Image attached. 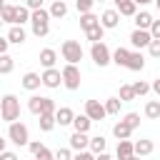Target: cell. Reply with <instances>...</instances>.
<instances>
[{
    "instance_id": "obj_1",
    "label": "cell",
    "mask_w": 160,
    "mask_h": 160,
    "mask_svg": "<svg viewBox=\"0 0 160 160\" xmlns=\"http://www.w3.org/2000/svg\"><path fill=\"white\" fill-rule=\"evenodd\" d=\"M50 10H45V8H40V10H32V15H30V25H32V35L35 38H45L48 32H50Z\"/></svg>"
},
{
    "instance_id": "obj_2",
    "label": "cell",
    "mask_w": 160,
    "mask_h": 160,
    "mask_svg": "<svg viewBox=\"0 0 160 160\" xmlns=\"http://www.w3.org/2000/svg\"><path fill=\"white\" fill-rule=\"evenodd\" d=\"M0 118L5 122H15L20 118V100L15 95H2L0 98Z\"/></svg>"
},
{
    "instance_id": "obj_3",
    "label": "cell",
    "mask_w": 160,
    "mask_h": 160,
    "mask_svg": "<svg viewBox=\"0 0 160 160\" xmlns=\"http://www.w3.org/2000/svg\"><path fill=\"white\" fill-rule=\"evenodd\" d=\"M28 110L32 115H45V112H55V100L52 98H42V95H32L28 100Z\"/></svg>"
},
{
    "instance_id": "obj_4",
    "label": "cell",
    "mask_w": 160,
    "mask_h": 160,
    "mask_svg": "<svg viewBox=\"0 0 160 160\" xmlns=\"http://www.w3.org/2000/svg\"><path fill=\"white\" fill-rule=\"evenodd\" d=\"M60 52H62V60H68V62H72V65H78V62L82 60V45H80L78 40H65V42L60 45Z\"/></svg>"
},
{
    "instance_id": "obj_5",
    "label": "cell",
    "mask_w": 160,
    "mask_h": 160,
    "mask_svg": "<svg viewBox=\"0 0 160 160\" xmlns=\"http://www.w3.org/2000/svg\"><path fill=\"white\" fill-rule=\"evenodd\" d=\"M90 58H92V62L100 65V68H105V65L112 62V52H110V48H108L102 40H100V42H92V48H90Z\"/></svg>"
},
{
    "instance_id": "obj_6",
    "label": "cell",
    "mask_w": 160,
    "mask_h": 160,
    "mask_svg": "<svg viewBox=\"0 0 160 160\" xmlns=\"http://www.w3.org/2000/svg\"><path fill=\"white\" fill-rule=\"evenodd\" d=\"M8 140L10 142H15V145H28L30 142V132H28V125H22V122H10V128H8Z\"/></svg>"
},
{
    "instance_id": "obj_7",
    "label": "cell",
    "mask_w": 160,
    "mask_h": 160,
    "mask_svg": "<svg viewBox=\"0 0 160 160\" xmlns=\"http://www.w3.org/2000/svg\"><path fill=\"white\" fill-rule=\"evenodd\" d=\"M62 85L68 88V90H78L80 88V80H82V75H80V70H78V65H72V62H68L62 70Z\"/></svg>"
},
{
    "instance_id": "obj_8",
    "label": "cell",
    "mask_w": 160,
    "mask_h": 160,
    "mask_svg": "<svg viewBox=\"0 0 160 160\" xmlns=\"http://www.w3.org/2000/svg\"><path fill=\"white\" fill-rule=\"evenodd\" d=\"M152 42V35H150V30H140V28H135L132 32H130V45L135 48V50H140V48H148Z\"/></svg>"
},
{
    "instance_id": "obj_9",
    "label": "cell",
    "mask_w": 160,
    "mask_h": 160,
    "mask_svg": "<svg viewBox=\"0 0 160 160\" xmlns=\"http://www.w3.org/2000/svg\"><path fill=\"white\" fill-rule=\"evenodd\" d=\"M40 78H42V85H45V88H50V90H55V88H60V85H62V72H60V70H55V68H45V72H42Z\"/></svg>"
},
{
    "instance_id": "obj_10",
    "label": "cell",
    "mask_w": 160,
    "mask_h": 160,
    "mask_svg": "<svg viewBox=\"0 0 160 160\" xmlns=\"http://www.w3.org/2000/svg\"><path fill=\"white\" fill-rule=\"evenodd\" d=\"M85 115H88L90 120H102V118L108 115V110H105V105H102L100 100H88V102H85Z\"/></svg>"
},
{
    "instance_id": "obj_11",
    "label": "cell",
    "mask_w": 160,
    "mask_h": 160,
    "mask_svg": "<svg viewBox=\"0 0 160 160\" xmlns=\"http://www.w3.org/2000/svg\"><path fill=\"white\" fill-rule=\"evenodd\" d=\"M132 155H135V142H130V138H125V140H118L115 158H118V160H130Z\"/></svg>"
},
{
    "instance_id": "obj_12",
    "label": "cell",
    "mask_w": 160,
    "mask_h": 160,
    "mask_svg": "<svg viewBox=\"0 0 160 160\" xmlns=\"http://www.w3.org/2000/svg\"><path fill=\"white\" fill-rule=\"evenodd\" d=\"M118 22H120V12L118 10H105L102 15H100V25L105 28V30H112V28H118Z\"/></svg>"
},
{
    "instance_id": "obj_13",
    "label": "cell",
    "mask_w": 160,
    "mask_h": 160,
    "mask_svg": "<svg viewBox=\"0 0 160 160\" xmlns=\"http://www.w3.org/2000/svg\"><path fill=\"white\" fill-rule=\"evenodd\" d=\"M85 148H90V138H88V132H72L70 135V150H85Z\"/></svg>"
},
{
    "instance_id": "obj_14",
    "label": "cell",
    "mask_w": 160,
    "mask_h": 160,
    "mask_svg": "<svg viewBox=\"0 0 160 160\" xmlns=\"http://www.w3.org/2000/svg\"><path fill=\"white\" fill-rule=\"evenodd\" d=\"M125 68H128V70H135V72H138V70H142V68H145V58H142V52H138V50H130Z\"/></svg>"
},
{
    "instance_id": "obj_15",
    "label": "cell",
    "mask_w": 160,
    "mask_h": 160,
    "mask_svg": "<svg viewBox=\"0 0 160 160\" xmlns=\"http://www.w3.org/2000/svg\"><path fill=\"white\" fill-rule=\"evenodd\" d=\"M5 38H8V40H10L12 45H22L28 35H25L22 25H10V30H8V35H5Z\"/></svg>"
},
{
    "instance_id": "obj_16",
    "label": "cell",
    "mask_w": 160,
    "mask_h": 160,
    "mask_svg": "<svg viewBox=\"0 0 160 160\" xmlns=\"http://www.w3.org/2000/svg\"><path fill=\"white\" fill-rule=\"evenodd\" d=\"M20 85H22L25 90H38V88L42 85V78H40L38 72H25L22 80H20Z\"/></svg>"
},
{
    "instance_id": "obj_17",
    "label": "cell",
    "mask_w": 160,
    "mask_h": 160,
    "mask_svg": "<svg viewBox=\"0 0 160 160\" xmlns=\"http://www.w3.org/2000/svg\"><path fill=\"white\" fill-rule=\"evenodd\" d=\"M55 120H58V125H60V128H65V125H72V120H75V112H72L70 108H58V110H55Z\"/></svg>"
},
{
    "instance_id": "obj_18",
    "label": "cell",
    "mask_w": 160,
    "mask_h": 160,
    "mask_svg": "<svg viewBox=\"0 0 160 160\" xmlns=\"http://www.w3.org/2000/svg\"><path fill=\"white\" fill-rule=\"evenodd\" d=\"M55 60H58V52H55L52 48L40 50V65H42V68H55Z\"/></svg>"
},
{
    "instance_id": "obj_19",
    "label": "cell",
    "mask_w": 160,
    "mask_h": 160,
    "mask_svg": "<svg viewBox=\"0 0 160 160\" xmlns=\"http://www.w3.org/2000/svg\"><path fill=\"white\" fill-rule=\"evenodd\" d=\"M40 120H38V125H40V130L42 132H50L55 125H58V120H55V112H45V115H38Z\"/></svg>"
},
{
    "instance_id": "obj_20",
    "label": "cell",
    "mask_w": 160,
    "mask_h": 160,
    "mask_svg": "<svg viewBox=\"0 0 160 160\" xmlns=\"http://www.w3.org/2000/svg\"><path fill=\"white\" fill-rule=\"evenodd\" d=\"M68 15V2L65 0H55V2H50V18H65Z\"/></svg>"
},
{
    "instance_id": "obj_21",
    "label": "cell",
    "mask_w": 160,
    "mask_h": 160,
    "mask_svg": "<svg viewBox=\"0 0 160 160\" xmlns=\"http://www.w3.org/2000/svg\"><path fill=\"white\" fill-rule=\"evenodd\" d=\"M30 15H32V10L28 5H15V25L30 22Z\"/></svg>"
},
{
    "instance_id": "obj_22",
    "label": "cell",
    "mask_w": 160,
    "mask_h": 160,
    "mask_svg": "<svg viewBox=\"0 0 160 160\" xmlns=\"http://www.w3.org/2000/svg\"><path fill=\"white\" fill-rule=\"evenodd\" d=\"M130 132H132V128H130L125 120H120V122H115V125H112V135H115L118 140H125V138H130Z\"/></svg>"
},
{
    "instance_id": "obj_23",
    "label": "cell",
    "mask_w": 160,
    "mask_h": 160,
    "mask_svg": "<svg viewBox=\"0 0 160 160\" xmlns=\"http://www.w3.org/2000/svg\"><path fill=\"white\" fill-rule=\"evenodd\" d=\"M118 12L125 15V18H135V12H138V2H135V0H125V2L118 5Z\"/></svg>"
},
{
    "instance_id": "obj_24",
    "label": "cell",
    "mask_w": 160,
    "mask_h": 160,
    "mask_svg": "<svg viewBox=\"0 0 160 160\" xmlns=\"http://www.w3.org/2000/svg\"><path fill=\"white\" fill-rule=\"evenodd\" d=\"M150 25H152V15L150 12H135V28H140V30H150Z\"/></svg>"
},
{
    "instance_id": "obj_25",
    "label": "cell",
    "mask_w": 160,
    "mask_h": 160,
    "mask_svg": "<svg viewBox=\"0 0 160 160\" xmlns=\"http://www.w3.org/2000/svg\"><path fill=\"white\" fill-rule=\"evenodd\" d=\"M90 125H92V120H90L85 112H82V115H75V120H72V128H75L78 132H88Z\"/></svg>"
},
{
    "instance_id": "obj_26",
    "label": "cell",
    "mask_w": 160,
    "mask_h": 160,
    "mask_svg": "<svg viewBox=\"0 0 160 160\" xmlns=\"http://www.w3.org/2000/svg\"><path fill=\"white\" fill-rule=\"evenodd\" d=\"M152 150H155V145H152V140H145V138H142V140H138V142H135V155H140V158H145V155H150Z\"/></svg>"
},
{
    "instance_id": "obj_27",
    "label": "cell",
    "mask_w": 160,
    "mask_h": 160,
    "mask_svg": "<svg viewBox=\"0 0 160 160\" xmlns=\"http://www.w3.org/2000/svg\"><path fill=\"white\" fill-rule=\"evenodd\" d=\"M98 22H100V18H98L95 12H82V15H80V28H82V30H90V28H95Z\"/></svg>"
},
{
    "instance_id": "obj_28",
    "label": "cell",
    "mask_w": 160,
    "mask_h": 160,
    "mask_svg": "<svg viewBox=\"0 0 160 160\" xmlns=\"http://www.w3.org/2000/svg\"><path fill=\"white\" fill-rule=\"evenodd\" d=\"M145 118L148 120H160V100H150L145 105Z\"/></svg>"
},
{
    "instance_id": "obj_29",
    "label": "cell",
    "mask_w": 160,
    "mask_h": 160,
    "mask_svg": "<svg viewBox=\"0 0 160 160\" xmlns=\"http://www.w3.org/2000/svg\"><path fill=\"white\" fill-rule=\"evenodd\" d=\"M12 68H15V58L8 55V52H2V55H0V75L12 72Z\"/></svg>"
},
{
    "instance_id": "obj_30",
    "label": "cell",
    "mask_w": 160,
    "mask_h": 160,
    "mask_svg": "<svg viewBox=\"0 0 160 160\" xmlns=\"http://www.w3.org/2000/svg\"><path fill=\"white\" fill-rule=\"evenodd\" d=\"M102 35H105V28H102L100 22H98L95 28H90V30H85V38H88L90 42H100V40H102Z\"/></svg>"
},
{
    "instance_id": "obj_31",
    "label": "cell",
    "mask_w": 160,
    "mask_h": 160,
    "mask_svg": "<svg viewBox=\"0 0 160 160\" xmlns=\"http://www.w3.org/2000/svg\"><path fill=\"white\" fill-rule=\"evenodd\" d=\"M105 148H108V140L102 138V135H95V138H90V150L98 155V152H105Z\"/></svg>"
},
{
    "instance_id": "obj_32",
    "label": "cell",
    "mask_w": 160,
    "mask_h": 160,
    "mask_svg": "<svg viewBox=\"0 0 160 160\" xmlns=\"http://www.w3.org/2000/svg\"><path fill=\"white\" fill-rule=\"evenodd\" d=\"M128 55H130V50H128V48H118V50L112 52V62L125 68V62H128Z\"/></svg>"
},
{
    "instance_id": "obj_33",
    "label": "cell",
    "mask_w": 160,
    "mask_h": 160,
    "mask_svg": "<svg viewBox=\"0 0 160 160\" xmlns=\"http://www.w3.org/2000/svg\"><path fill=\"white\" fill-rule=\"evenodd\" d=\"M120 105H122L120 98H108V100H105V110H108V115H118V112H120Z\"/></svg>"
},
{
    "instance_id": "obj_34",
    "label": "cell",
    "mask_w": 160,
    "mask_h": 160,
    "mask_svg": "<svg viewBox=\"0 0 160 160\" xmlns=\"http://www.w3.org/2000/svg\"><path fill=\"white\" fill-rule=\"evenodd\" d=\"M0 18H2V22L15 25V5H5V8L0 10Z\"/></svg>"
},
{
    "instance_id": "obj_35",
    "label": "cell",
    "mask_w": 160,
    "mask_h": 160,
    "mask_svg": "<svg viewBox=\"0 0 160 160\" xmlns=\"http://www.w3.org/2000/svg\"><path fill=\"white\" fill-rule=\"evenodd\" d=\"M150 90H152V88H150L145 80H138V82H132V92H135V98H138V95H148Z\"/></svg>"
},
{
    "instance_id": "obj_36",
    "label": "cell",
    "mask_w": 160,
    "mask_h": 160,
    "mask_svg": "<svg viewBox=\"0 0 160 160\" xmlns=\"http://www.w3.org/2000/svg\"><path fill=\"white\" fill-rule=\"evenodd\" d=\"M120 100H122V102H130V100H135L132 85H120Z\"/></svg>"
},
{
    "instance_id": "obj_37",
    "label": "cell",
    "mask_w": 160,
    "mask_h": 160,
    "mask_svg": "<svg viewBox=\"0 0 160 160\" xmlns=\"http://www.w3.org/2000/svg\"><path fill=\"white\" fill-rule=\"evenodd\" d=\"M92 5H95V0H75V8H78L80 15L82 12H92Z\"/></svg>"
},
{
    "instance_id": "obj_38",
    "label": "cell",
    "mask_w": 160,
    "mask_h": 160,
    "mask_svg": "<svg viewBox=\"0 0 160 160\" xmlns=\"http://www.w3.org/2000/svg\"><path fill=\"white\" fill-rule=\"evenodd\" d=\"M122 120H125V122H128V125H130L132 130H135V128L140 125V115H138V112H128V115H125Z\"/></svg>"
},
{
    "instance_id": "obj_39",
    "label": "cell",
    "mask_w": 160,
    "mask_h": 160,
    "mask_svg": "<svg viewBox=\"0 0 160 160\" xmlns=\"http://www.w3.org/2000/svg\"><path fill=\"white\" fill-rule=\"evenodd\" d=\"M72 160H95V152L92 150H78L72 155Z\"/></svg>"
},
{
    "instance_id": "obj_40",
    "label": "cell",
    "mask_w": 160,
    "mask_h": 160,
    "mask_svg": "<svg viewBox=\"0 0 160 160\" xmlns=\"http://www.w3.org/2000/svg\"><path fill=\"white\" fill-rule=\"evenodd\" d=\"M55 160H72L70 148H60V150H55Z\"/></svg>"
},
{
    "instance_id": "obj_41",
    "label": "cell",
    "mask_w": 160,
    "mask_h": 160,
    "mask_svg": "<svg viewBox=\"0 0 160 160\" xmlns=\"http://www.w3.org/2000/svg\"><path fill=\"white\" fill-rule=\"evenodd\" d=\"M148 52H150L152 58H160V40H152V42L148 45Z\"/></svg>"
},
{
    "instance_id": "obj_42",
    "label": "cell",
    "mask_w": 160,
    "mask_h": 160,
    "mask_svg": "<svg viewBox=\"0 0 160 160\" xmlns=\"http://www.w3.org/2000/svg\"><path fill=\"white\" fill-rule=\"evenodd\" d=\"M35 160H55V152H50L48 148H42V150L35 155Z\"/></svg>"
},
{
    "instance_id": "obj_43",
    "label": "cell",
    "mask_w": 160,
    "mask_h": 160,
    "mask_svg": "<svg viewBox=\"0 0 160 160\" xmlns=\"http://www.w3.org/2000/svg\"><path fill=\"white\" fill-rule=\"evenodd\" d=\"M28 148H30V152H32V155H38V152H40L45 145H42L40 140H30V142H28Z\"/></svg>"
},
{
    "instance_id": "obj_44",
    "label": "cell",
    "mask_w": 160,
    "mask_h": 160,
    "mask_svg": "<svg viewBox=\"0 0 160 160\" xmlns=\"http://www.w3.org/2000/svg\"><path fill=\"white\" fill-rule=\"evenodd\" d=\"M150 35H152V40H160V20H152V25H150Z\"/></svg>"
},
{
    "instance_id": "obj_45",
    "label": "cell",
    "mask_w": 160,
    "mask_h": 160,
    "mask_svg": "<svg viewBox=\"0 0 160 160\" xmlns=\"http://www.w3.org/2000/svg\"><path fill=\"white\" fill-rule=\"evenodd\" d=\"M25 5H28L30 10H40V8H42V0H25Z\"/></svg>"
},
{
    "instance_id": "obj_46",
    "label": "cell",
    "mask_w": 160,
    "mask_h": 160,
    "mask_svg": "<svg viewBox=\"0 0 160 160\" xmlns=\"http://www.w3.org/2000/svg\"><path fill=\"white\" fill-rule=\"evenodd\" d=\"M0 160H18V155L10 152V150H2V152H0Z\"/></svg>"
},
{
    "instance_id": "obj_47",
    "label": "cell",
    "mask_w": 160,
    "mask_h": 160,
    "mask_svg": "<svg viewBox=\"0 0 160 160\" xmlns=\"http://www.w3.org/2000/svg\"><path fill=\"white\" fill-rule=\"evenodd\" d=\"M8 45H10V40L0 35V55H2V52H8Z\"/></svg>"
},
{
    "instance_id": "obj_48",
    "label": "cell",
    "mask_w": 160,
    "mask_h": 160,
    "mask_svg": "<svg viewBox=\"0 0 160 160\" xmlns=\"http://www.w3.org/2000/svg\"><path fill=\"white\" fill-rule=\"evenodd\" d=\"M150 88H152V90H155V92H158V95H160V78H155V80H152V85H150Z\"/></svg>"
},
{
    "instance_id": "obj_49",
    "label": "cell",
    "mask_w": 160,
    "mask_h": 160,
    "mask_svg": "<svg viewBox=\"0 0 160 160\" xmlns=\"http://www.w3.org/2000/svg\"><path fill=\"white\" fill-rule=\"evenodd\" d=\"M95 160H112V158H110L108 152H98V155H95Z\"/></svg>"
},
{
    "instance_id": "obj_50",
    "label": "cell",
    "mask_w": 160,
    "mask_h": 160,
    "mask_svg": "<svg viewBox=\"0 0 160 160\" xmlns=\"http://www.w3.org/2000/svg\"><path fill=\"white\" fill-rule=\"evenodd\" d=\"M138 5H148V2H155V0H135Z\"/></svg>"
},
{
    "instance_id": "obj_51",
    "label": "cell",
    "mask_w": 160,
    "mask_h": 160,
    "mask_svg": "<svg viewBox=\"0 0 160 160\" xmlns=\"http://www.w3.org/2000/svg\"><path fill=\"white\" fill-rule=\"evenodd\" d=\"M5 145H8V140H2V138H0V152L5 150Z\"/></svg>"
},
{
    "instance_id": "obj_52",
    "label": "cell",
    "mask_w": 160,
    "mask_h": 160,
    "mask_svg": "<svg viewBox=\"0 0 160 160\" xmlns=\"http://www.w3.org/2000/svg\"><path fill=\"white\" fill-rule=\"evenodd\" d=\"M130 160H142V158H140V155H132V158H130Z\"/></svg>"
},
{
    "instance_id": "obj_53",
    "label": "cell",
    "mask_w": 160,
    "mask_h": 160,
    "mask_svg": "<svg viewBox=\"0 0 160 160\" xmlns=\"http://www.w3.org/2000/svg\"><path fill=\"white\" fill-rule=\"evenodd\" d=\"M2 8H5V0H0V10H2Z\"/></svg>"
},
{
    "instance_id": "obj_54",
    "label": "cell",
    "mask_w": 160,
    "mask_h": 160,
    "mask_svg": "<svg viewBox=\"0 0 160 160\" xmlns=\"http://www.w3.org/2000/svg\"><path fill=\"white\" fill-rule=\"evenodd\" d=\"M112 2H115V5H120V2H125V0H112Z\"/></svg>"
},
{
    "instance_id": "obj_55",
    "label": "cell",
    "mask_w": 160,
    "mask_h": 160,
    "mask_svg": "<svg viewBox=\"0 0 160 160\" xmlns=\"http://www.w3.org/2000/svg\"><path fill=\"white\" fill-rule=\"evenodd\" d=\"M155 5H158V12H160V0H155Z\"/></svg>"
},
{
    "instance_id": "obj_56",
    "label": "cell",
    "mask_w": 160,
    "mask_h": 160,
    "mask_svg": "<svg viewBox=\"0 0 160 160\" xmlns=\"http://www.w3.org/2000/svg\"><path fill=\"white\" fill-rule=\"evenodd\" d=\"M95 2H105V0H95Z\"/></svg>"
},
{
    "instance_id": "obj_57",
    "label": "cell",
    "mask_w": 160,
    "mask_h": 160,
    "mask_svg": "<svg viewBox=\"0 0 160 160\" xmlns=\"http://www.w3.org/2000/svg\"><path fill=\"white\" fill-rule=\"evenodd\" d=\"M0 25H2V18H0Z\"/></svg>"
},
{
    "instance_id": "obj_58",
    "label": "cell",
    "mask_w": 160,
    "mask_h": 160,
    "mask_svg": "<svg viewBox=\"0 0 160 160\" xmlns=\"http://www.w3.org/2000/svg\"><path fill=\"white\" fill-rule=\"evenodd\" d=\"M50 2H55V0H50Z\"/></svg>"
}]
</instances>
